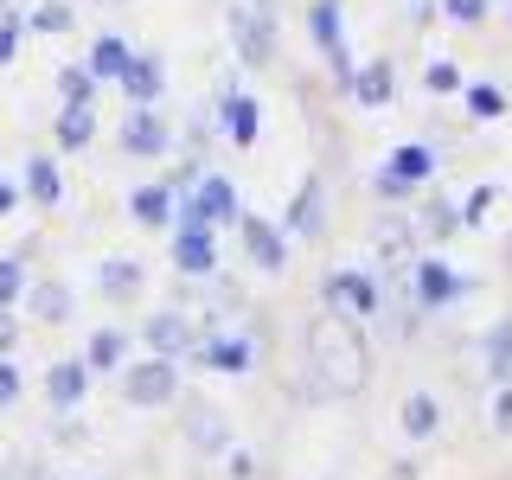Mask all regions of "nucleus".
<instances>
[{"instance_id": "nucleus-42", "label": "nucleus", "mask_w": 512, "mask_h": 480, "mask_svg": "<svg viewBox=\"0 0 512 480\" xmlns=\"http://www.w3.org/2000/svg\"><path fill=\"white\" fill-rule=\"evenodd\" d=\"M13 199H20V192H13L7 180H0V218H7V212H13Z\"/></svg>"}, {"instance_id": "nucleus-36", "label": "nucleus", "mask_w": 512, "mask_h": 480, "mask_svg": "<svg viewBox=\"0 0 512 480\" xmlns=\"http://www.w3.org/2000/svg\"><path fill=\"white\" fill-rule=\"evenodd\" d=\"M493 429H500V436H512V384H500V391H493Z\"/></svg>"}, {"instance_id": "nucleus-23", "label": "nucleus", "mask_w": 512, "mask_h": 480, "mask_svg": "<svg viewBox=\"0 0 512 480\" xmlns=\"http://www.w3.org/2000/svg\"><path fill=\"white\" fill-rule=\"evenodd\" d=\"M26 192H32V205H58L64 199V173H58L52 154H32L26 160Z\"/></svg>"}, {"instance_id": "nucleus-28", "label": "nucleus", "mask_w": 512, "mask_h": 480, "mask_svg": "<svg viewBox=\"0 0 512 480\" xmlns=\"http://www.w3.org/2000/svg\"><path fill=\"white\" fill-rule=\"evenodd\" d=\"M128 64H135V52H128L116 32H103V39L90 45V77H122Z\"/></svg>"}, {"instance_id": "nucleus-30", "label": "nucleus", "mask_w": 512, "mask_h": 480, "mask_svg": "<svg viewBox=\"0 0 512 480\" xmlns=\"http://www.w3.org/2000/svg\"><path fill=\"white\" fill-rule=\"evenodd\" d=\"M26 295V256H0V314Z\"/></svg>"}, {"instance_id": "nucleus-2", "label": "nucleus", "mask_w": 512, "mask_h": 480, "mask_svg": "<svg viewBox=\"0 0 512 480\" xmlns=\"http://www.w3.org/2000/svg\"><path fill=\"white\" fill-rule=\"evenodd\" d=\"M122 397L141 410H160V404H180V359H141V365H122Z\"/></svg>"}, {"instance_id": "nucleus-33", "label": "nucleus", "mask_w": 512, "mask_h": 480, "mask_svg": "<svg viewBox=\"0 0 512 480\" xmlns=\"http://www.w3.org/2000/svg\"><path fill=\"white\" fill-rule=\"evenodd\" d=\"M26 26L32 32H64V26H71V7H64V0H45V7L26 13Z\"/></svg>"}, {"instance_id": "nucleus-6", "label": "nucleus", "mask_w": 512, "mask_h": 480, "mask_svg": "<svg viewBox=\"0 0 512 480\" xmlns=\"http://www.w3.org/2000/svg\"><path fill=\"white\" fill-rule=\"evenodd\" d=\"M461 288H468V282H461L448 263H436V256H416V263H410V295H416V308H448Z\"/></svg>"}, {"instance_id": "nucleus-34", "label": "nucleus", "mask_w": 512, "mask_h": 480, "mask_svg": "<svg viewBox=\"0 0 512 480\" xmlns=\"http://www.w3.org/2000/svg\"><path fill=\"white\" fill-rule=\"evenodd\" d=\"M423 84L436 90V96H448V90H461V71H455V64H448V58H436V64H429V71H423Z\"/></svg>"}, {"instance_id": "nucleus-24", "label": "nucleus", "mask_w": 512, "mask_h": 480, "mask_svg": "<svg viewBox=\"0 0 512 480\" xmlns=\"http://www.w3.org/2000/svg\"><path fill=\"white\" fill-rule=\"evenodd\" d=\"M96 282H103V295H109V301H135V288H141V263H135V256H109V263L96 269Z\"/></svg>"}, {"instance_id": "nucleus-9", "label": "nucleus", "mask_w": 512, "mask_h": 480, "mask_svg": "<svg viewBox=\"0 0 512 480\" xmlns=\"http://www.w3.org/2000/svg\"><path fill=\"white\" fill-rule=\"evenodd\" d=\"M192 205H199L205 231H212V224H237V218H244V205H237V186L224 180V173H205V180L192 186Z\"/></svg>"}, {"instance_id": "nucleus-12", "label": "nucleus", "mask_w": 512, "mask_h": 480, "mask_svg": "<svg viewBox=\"0 0 512 480\" xmlns=\"http://www.w3.org/2000/svg\"><path fill=\"white\" fill-rule=\"evenodd\" d=\"M122 90H128V109H154L160 90H167V71H160V58L135 52V64L122 71Z\"/></svg>"}, {"instance_id": "nucleus-1", "label": "nucleus", "mask_w": 512, "mask_h": 480, "mask_svg": "<svg viewBox=\"0 0 512 480\" xmlns=\"http://www.w3.org/2000/svg\"><path fill=\"white\" fill-rule=\"evenodd\" d=\"M308 372H314L308 391H320V397H352L372 378V346H365L359 320H346L333 308L308 320Z\"/></svg>"}, {"instance_id": "nucleus-13", "label": "nucleus", "mask_w": 512, "mask_h": 480, "mask_svg": "<svg viewBox=\"0 0 512 480\" xmlns=\"http://www.w3.org/2000/svg\"><path fill=\"white\" fill-rule=\"evenodd\" d=\"M173 263H180V276H212V263H218L212 231H205V224H180V237H173Z\"/></svg>"}, {"instance_id": "nucleus-20", "label": "nucleus", "mask_w": 512, "mask_h": 480, "mask_svg": "<svg viewBox=\"0 0 512 480\" xmlns=\"http://www.w3.org/2000/svg\"><path fill=\"white\" fill-rule=\"evenodd\" d=\"M480 359H487V378L493 384H512V320H493V327H487Z\"/></svg>"}, {"instance_id": "nucleus-5", "label": "nucleus", "mask_w": 512, "mask_h": 480, "mask_svg": "<svg viewBox=\"0 0 512 480\" xmlns=\"http://www.w3.org/2000/svg\"><path fill=\"white\" fill-rule=\"evenodd\" d=\"M429 173H436V154H429L423 141H410V148H397V154L378 167V192H384V199H404V192H410L416 180H429Z\"/></svg>"}, {"instance_id": "nucleus-18", "label": "nucleus", "mask_w": 512, "mask_h": 480, "mask_svg": "<svg viewBox=\"0 0 512 480\" xmlns=\"http://www.w3.org/2000/svg\"><path fill=\"white\" fill-rule=\"evenodd\" d=\"M186 436L199 442V448H224V410L218 404H205V397H186Z\"/></svg>"}, {"instance_id": "nucleus-32", "label": "nucleus", "mask_w": 512, "mask_h": 480, "mask_svg": "<svg viewBox=\"0 0 512 480\" xmlns=\"http://www.w3.org/2000/svg\"><path fill=\"white\" fill-rule=\"evenodd\" d=\"M20 32H26V13L20 7H0V64H13V52H20Z\"/></svg>"}, {"instance_id": "nucleus-19", "label": "nucleus", "mask_w": 512, "mask_h": 480, "mask_svg": "<svg viewBox=\"0 0 512 480\" xmlns=\"http://www.w3.org/2000/svg\"><path fill=\"white\" fill-rule=\"evenodd\" d=\"M320 205H327V192H320V180H308L295 192V205H288V231H295V237H320V224H327Z\"/></svg>"}, {"instance_id": "nucleus-40", "label": "nucleus", "mask_w": 512, "mask_h": 480, "mask_svg": "<svg viewBox=\"0 0 512 480\" xmlns=\"http://www.w3.org/2000/svg\"><path fill=\"white\" fill-rule=\"evenodd\" d=\"M7 480H39V461H26V455H13V461H7Z\"/></svg>"}, {"instance_id": "nucleus-29", "label": "nucleus", "mask_w": 512, "mask_h": 480, "mask_svg": "<svg viewBox=\"0 0 512 480\" xmlns=\"http://www.w3.org/2000/svg\"><path fill=\"white\" fill-rule=\"evenodd\" d=\"M461 96H468V116H474V122L506 116V90H500V84H468Z\"/></svg>"}, {"instance_id": "nucleus-16", "label": "nucleus", "mask_w": 512, "mask_h": 480, "mask_svg": "<svg viewBox=\"0 0 512 480\" xmlns=\"http://www.w3.org/2000/svg\"><path fill=\"white\" fill-rule=\"evenodd\" d=\"M218 128L237 141V148H250V141H256V96L224 90V96H218Z\"/></svg>"}, {"instance_id": "nucleus-11", "label": "nucleus", "mask_w": 512, "mask_h": 480, "mask_svg": "<svg viewBox=\"0 0 512 480\" xmlns=\"http://www.w3.org/2000/svg\"><path fill=\"white\" fill-rule=\"evenodd\" d=\"M90 391V365L84 359H58L52 372H45V397H52V410H77Z\"/></svg>"}, {"instance_id": "nucleus-15", "label": "nucleus", "mask_w": 512, "mask_h": 480, "mask_svg": "<svg viewBox=\"0 0 512 480\" xmlns=\"http://www.w3.org/2000/svg\"><path fill=\"white\" fill-rule=\"evenodd\" d=\"M352 96H359V109H384L397 96V64L391 58H372L365 71H352Z\"/></svg>"}, {"instance_id": "nucleus-38", "label": "nucleus", "mask_w": 512, "mask_h": 480, "mask_svg": "<svg viewBox=\"0 0 512 480\" xmlns=\"http://www.w3.org/2000/svg\"><path fill=\"white\" fill-rule=\"evenodd\" d=\"M224 474H231V480H250V474H256L250 448H224Z\"/></svg>"}, {"instance_id": "nucleus-31", "label": "nucleus", "mask_w": 512, "mask_h": 480, "mask_svg": "<svg viewBox=\"0 0 512 480\" xmlns=\"http://www.w3.org/2000/svg\"><path fill=\"white\" fill-rule=\"evenodd\" d=\"M58 96H64V103H90V96H96V77L84 71V64H64V71H58Z\"/></svg>"}, {"instance_id": "nucleus-35", "label": "nucleus", "mask_w": 512, "mask_h": 480, "mask_svg": "<svg viewBox=\"0 0 512 480\" xmlns=\"http://www.w3.org/2000/svg\"><path fill=\"white\" fill-rule=\"evenodd\" d=\"M487 212H493V186H474V192H468V205H461V224H480Z\"/></svg>"}, {"instance_id": "nucleus-22", "label": "nucleus", "mask_w": 512, "mask_h": 480, "mask_svg": "<svg viewBox=\"0 0 512 480\" xmlns=\"http://www.w3.org/2000/svg\"><path fill=\"white\" fill-rule=\"evenodd\" d=\"M90 135H96V109L90 103H64L58 109V148L77 154V148H90Z\"/></svg>"}, {"instance_id": "nucleus-7", "label": "nucleus", "mask_w": 512, "mask_h": 480, "mask_svg": "<svg viewBox=\"0 0 512 480\" xmlns=\"http://www.w3.org/2000/svg\"><path fill=\"white\" fill-rule=\"evenodd\" d=\"M237 231H244V250H250L256 269H288V231H276V224L256 218V212L237 218Z\"/></svg>"}, {"instance_id": "nucleus-14", "label": "nucleus", "mask_w": 512, "mask_h": 480, "mask_svg": "<svg viewBox=\"0 0 512 480\" xmlns=\"http://www.w3.org/2000/svg\"><path fill=\"white\" fill-rule=\"evenodd\" d=\"M199 359L212 365V372H250L256 346H250V333H212V340L199 346Z\"/></svg>"}, {"instance_id": "nucleus-41", "label": "nucleus", "mask_w": 512, "mask_h": 480, "mask_svg": "<svg viewBox=\"0 0 512 480\" xmlns=\"http://www.w3.org/2000/svg\"><path fill=\"white\" fill-rule=\"evenodd\" d=\"M13 333H20V327H13V314H0V352L13 346Z\"/></svg>"}, {"instance_id": "nucleus-25", "label": "nucleus", "mask_w": 512, "mask_h": 480, "mask_svg": "<svg viewBox=\"0 0 512 480\" xmlns=\"http://www.w3.org/2000/svg\"><path fill=\"white\" fill-rule=\"evenodd\" d=\"M122 359H128V333H122V327L90 333V352H84L90 372H122Z\"/></svg>"}, {"instance_id": "nucleus-26", "label": "nucleus", "mask_w": 512, "mask_h": 480, "mask_svg": "<svg viewBox=\"0 0 512 480\" xmlns=\"http://www.w3.org/2000/svg\"><path fill=\"white\" fill-rule=\"evenodd\" d=\"M128 218L148 224V231H160V224L173 218V192H167V186H135V199H128Z\"/></svg>"}, {"instance_id": "nucleus-39", "label": "nucleus", "mask_w": 512, "mask_h": 480, "mask_svg": "<svg viewBox=\"0 0 512 480\" xmlns=\"http://www.w3.org/2000/svg\"><path fill=\"white\" fill-rule=\"evenodd\" d=\"M13 397H20V372L0 359V404H13Z\"/></svg>"}, {"instance_id": "nucleus-8", "label": "nucleus", "mask_w": 512, "mask_h": 480, "mask_svg": "<svg viewBox=\"0 0 512 480\" xmlns=\"http://www.w3.org/2000/svg\"><path fill=\"white\" fill-rule=\"evenodd\" d=\"M167 122H160V109H128V122H122V148L135 154V160H160L167 154Z\"/></svg>"}, {"instance_id": "nucleus-37", "label": "nucleus", "mask_w": 512, "mask_h": 480, "mask_svg": "<svg viewBox=\"0 0 512 480\" xmlns=\"http://www.w3.org/2000/svg\"><path fill=\"white\" fill-rule=\"evenodd\" d=\"M442 13H448V20H461V26H474L480 13H487V0H442Z\"/></svg>"}, {"instance_id": "nucleus-4", "label": "nucleus", "mask_w": 512, "mask_h": 480, "mask_svg": "<svg viewBox=\"0 0 512 480\" xmlns=\"http://www.w3.org/2000/svg\"><path fill=\"white\" fill-rule=\"evenodd\" d=\"M231 39H237V58L244 64L276 58V20H269L263 7H231Z\"/></svg>"}, {"instance_id": "nucleus-3", "label": "nucleus", "mask_w": 512, "mask_h": 480, "mask_svg": "<svg viewBox=\"0 0 512 480\" xmlns=\"http://www.w3.org/2000/svg\"><path fill=\"white\" fill-rule=\"evenodd\" d=\"M320 295H327V308H333V314L346 308V320H352V314H378V308H384L378 282L365 276V269H333V276L320 282Z\"/></svg>"}, {"instance_id": "nucleus-10", "label": "nucleus", "mask_w": 512, "mask_h": 480, "mask_svg": "<svg viewBox=\"0 0 512 480\" xmlns=\"http://www.w3.org/2000/svg\"><path fill=\"white\" fill-rule=\"evenodd\" d=\"M26 308L45 320V327H64V320L77 314V295H71V282H58V276H45V282H32L26 288Z\"/></svg>"}, {"instance_id": "nucleus-21", "label": "nucleus", "mask_w": 512, "mask_h": 480, "mask_svg": "<svg viewBox=\"0 0 512 480\" xmlns=\"http://www.w3.org/2000/svg\"><path fill=\"white\" fill-rule=\"evenodd\" d=\"M455 231H461V205L455 199H429L423 212H416V237H429V244H448Z\"/></svg>"}, {"instance_id": "nucleus-27", "label": "nucleus", "mask_w": 512, "mask_h": 480, "mask_svg": "<svg viewBox=\"0 0 512 480\" xmlns=\"http://www.w3.org/2000/svg\"><path fill=\"white\" fill-rule=\"evenodd\" d=\"M442 429V404L429 391H416V397H404V436H416V442H429Z\"/></svg>"}, {"instance_id": "nucleus-43", "label": "nucleus", "mask_w": 512, "mask_h": 480, "mask_svg": "<svg viewBox=\"0 0 512 480\" xmlns=\"http://www.w3.org/2000/svg\"><path fill=\"white\" fill-rule=\"evenodd\" d=\"M506 263H512V244H506Z\"/></svg>"}, {"instance_id": "nucleus-17", "label": "nucleus", "mask_w": 512, "mask_h": 480, "mask_svg": "<svg viewBox=\"0 0 512 480\" xmlns=\"http://www.w3.org/2000/svg\"><path fill=\"white\" fill-rule=\"evenodd\" d=\"M148 346H154V359H180V352L192 346V320L173 314V308L154 314V320H148Z\"/></svg>"}]
</instances>
